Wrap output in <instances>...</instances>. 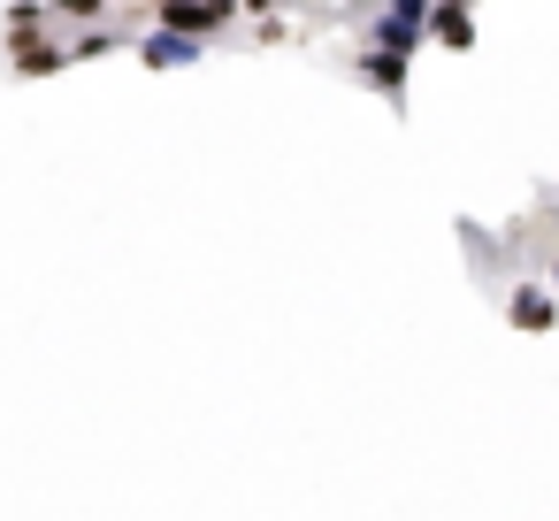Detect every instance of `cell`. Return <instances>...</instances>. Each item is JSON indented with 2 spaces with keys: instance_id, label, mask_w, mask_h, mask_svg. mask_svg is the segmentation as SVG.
<instances>
[{
  "instance_id": "52a82bcc",
  "label": "cell",
  "mask_w": 559,
  "mask_h": 521,
  "mask_svg": "<svg viewBox=\"0 0 559 521\" xmlns=\"http://www.w3.org/2000/svg\"><path fill=\"white\" fill-rule=\"evenodd\" d=\"M429 32L452 39V47H467V39H475V16H460V9H429Z\"/></svg>"
},
{
  "instance_id": "5b68a950",
  "label": "cell",
  "mask_w": 559,
  "mask_h": 521,
  "mask_svg": "<svg viewBox=\"0 0 559 521\" xmlns=\"http://www.w3.org/2000/svg\"><path fill=\"white\" fill-rule=\"evenodd\" d=\"M139 55H146V62H154V70H177V62H192V55H200V47H192V39H177V32H162V39H146V47H139Z\"/></svg>"
},
{
  "instance_id": "7a4b0ae2",
  "label": "cell",
  "mask_w": 559,
  "mask_h": 521,
  "mask_svg": "<svg viewBox=\"0 0 559 521\" xmlns=\"http://www.w3.org/2000/svg\"><path fill=\"white\" fill-rule=\"evenodd\" d=\"M421 24H429V9H421V0H399V9H391V16L376 24V32H383V55H406Z\"/></svg>"
},
{
  "instance_id": "8992f818",
  "label": "cell",
  "mask_w": 559,
  "mask_h": 521,
  "mask_svg": "<svg viewBox=\"0 0 559 521\" xmlns=\"http://www.w3.org/2000/svg\"><path fill=\"white\" fill-rule=\"evenodd\" d=\"M513 322L521 330H551V292H513Z\"/></svg>"
},
{
  "instance_id": "277c9868",
  "label": "cell",
  "mask_w": 559,
  "mask_h": 521,
  "mask_svg": "<svg viewBox=\"0 0 559 521\" xmlns=\"http://www.w3.org/2000/svg\"><path fill=\"white\" fill-rule=\"evenodd\" d=\"M360 78H368V85H383V93L399 100V85H406V55H383V47H376V55L360 62Z\"/></svg>"
},
{
  "instance_id": "3957f363",
  "label": "cell",
  "mask_w": 559,
  "mask_h": 521,
  "mask_svg": "<svg viewBox=\"0 0 559 521\" xmlns=\"http://www.w3.org/2000/svg\"><path fill=\"white\" fill-rule=\"evenodd\" d=\"M70 62V47H55V39H16V70L24 78H47V70H62Z\"/></svg>"
},
{
  "instance_id": "6da1fadb",
  "label": "cell",
  "mask_w": 559,
  "mask_h": 521,
  "mask_svg": "<svg viewBox=\"0 0 559 521\" xmlns=\"http://www.w3.org/2000/svg\"><path fill=\"white\" fill-rule=\"evenodd\" d=\"M223 16H230V9H215V0H207V9H200V0H169V9H162V32H177V39L200 47V32H223Z\"/></svg>"
}]
</instances>
